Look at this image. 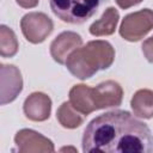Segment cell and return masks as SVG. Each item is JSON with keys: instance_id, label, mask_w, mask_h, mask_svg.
Masks as SVG:
<instances>
[{"instance_id": "1", "label": "cell", "mask_w": 153, "mask_h": 153, "mask_svg": "<svg viewBox=\"0 0 153 153\" xmlns=\"http://www.w3.org/2000/svg\"><path fill=\"white\" fill-rule=\"evenodd\" d=\"M84 152H153V134L146 123L126 110H114L93 118L82 135Z\"/></svg>"}, {"instance_id": "2", "label": "cell", "mask_w": 153, "mask_h": 153, "mask_svg": "<svg viewBox=\"0 0 153 153\" xmlns=\"http://www.w3.org/2000/svg\"><path fill=\"white\" fill-rule=\"evenodd\" d=\"M114 47L106 41L97 39L73 50L65 65L72 75L80 80H86L98 71L108 69L114 63Z\"/></svg>"}, {"instance_id": "3", "label": "cell", "mask_w": 153, "mask_h": 153, "mask_svg": "<svg viewBox=\"0 0 153 153\" xmlns=\"http://www.w3.org/2000/svg\"><path fill=\"white\" fill-rule=\"evenodd\" d=\"M53 13L65 23L82 24L99 8L102 0H49Z\"/></svg>"}, {"instance_id": "4", "label": "cell", "mask_w": 153, "mask_h": 153, "mask_svg": "<svg viewBox=\"0 0 153 153\" xmlns=\"http://www.w3.org/2000/svg\"><path fill=\"white\" fill-rule=\"evenodd\" d=\"M153 29V10L142 8L127 14L120 26V35L128 42H137Z\"/></svg>"}, {"instance_id": "5", "label": "cell", "mask_w": 153, "mask_h": 153, "mask_svg": "<svg viewBox=\"0 0 153 153\" xmlns=\"http://www.w3.org/2000/svg\"><path fill=\"white\" fill-rule=\"evenodd\" d=\"M20 29L26 41L38 44L44 42L45 38L53 32L54 23L43 12H30L22 18Z\"/></svg>"}, {"instance_id": "6", "label": "cell", "mask_w": 153, "mask_h": 153, "mask_svg": "<svg viewBox=\"0 0 153 153\" xmlns=\"http://www.w3.org/2000/svg\"><path fill=\"white\" fill-rule=\"evenodd\" d=\"M17 151L22 153L31 152H54L55 147L51 140L32 129H20L14 136Z\"/></svg>"}, {"instance_id": "7", "label": "cell", "mask_w": 153, "mask_h": 153, "mask_svg": "<svg viewBox=\"0 0 153 153\" xmlns=\"http://www.w3.org/2000/svg\"><path fill=\"white\" fill-rule=\"evenodd\" d=\"M123 98V90L121 85L114 80H106L92 87V99L96 110L120 106Z\"/></svg>"}, {"instance_id": "8", "label": "cell", "mask_w": 153, "mask_h": 153, "mask_svg": "<svg viewBox=\"0 0 153 153\" xmlns=\"http://www.w3.org/2000/svg\"><path fill=\"white\" fill-rule=\"evenodd\" d=\"M1 71V104L13 102L23 90L20 71L13 65H0Z\"/></svg>"}, {"instance_id": "9", "label": "cell", "mask_w": 153, "mask_h": 153, "mask_svg": "<svg viewBox=\"0 0 153 153\" xmlns=\"http://www.w3.org/2000/svg\"><path fill=\"white\" fill-rule=\"evenodd\" d=\"M81 44L82 38L79 33L73 31H63L50 43V55L55 62L65 65L69 54L76 48L81 47Z\"/></svg>"}, {"instance_id": "10", "label": "cell", "mask_w": 153, "mask_h": 153, "mask_svg": "<svg viewBox=\"0 0 153 153\" xmlns=\"http://www.w3.org/2000/svg\"><path fill=\"white\" fill-rule=\"evenodd\" d=\"M23 111L26 118L33 122H43L50 116L51 99L43 92H33L25 99Z\"/></svg>"}, {"instance_id": "11", "label": "cell", "mask_w": 153, "mask_h": 153, "mask_svg": "<svg viewBox=\"0 0 153 153\" xmlns=\"http://www.w3.org/2000/svg\"><path fill=\"white\" fill-rule=\"evenodd\" d=\"M69 103L85 116L96 111V106L92 99V87L79 84L74 85L69 91Z\"/></svg>"}, {"instance_id": "12", "label": "cell", "mask_w": 153, "mask_h": 153, "mask_svg": "<svg viewBox=\"0 0 153 153\" xmlns=\"http://www.w3.org/2000/svg\"><path fill=\"white\" fill-rule=\"evenodd\" d=\"M120 19V13L115 7H108L102 17L93 22L88 29L90 33L96 37L112 35L116 30L117 23Z\"/></svg>"}, {"instance_id": "13", "label": "cell", "mask_w": 153, "mask_h": 153, "mask_svg": "<svg viewBox=\"0 0 153 153\" xmlns=\"http://www.w3.org/2000/svg\"><path fill=\"white\" fill-rule=\"evenodd\" d=\"M133 114L140 118L149 120L153 117V91L142 88L136 91L130 100Z\"/></svg>"}, {"instance_id": "14", "label": "cell", "mask_w": 153, "mask_h": 153, "mask_svg": "<svg viewBox=\"0 0 153 153\" xmlns=\"http://www.w3.org/2000/svg\"><path fill=\"white\" fill-rule=\"evenodd\" d=\"M85 115L79 112L69 102L62 103L56 111V120L67 129H74L80 127L85 121Z\"/></svg>"}, {"instance_id": "15", "label": "cell", "mask_w": 153, "mask_h": 153, "mask_svg": "<svg viewBox=\"0 0 153 153\" xmlns=\"http://www.w3.org/2000/svg\"><path fill=\"white\" fill-rule=\"evenodd\" d=\"M19 48L18 39L12 29L6 25L0 26V55L2 57H12Z\"/></svg>"}, {"instance_id": "16", "label": "cell", "mask_w": 153, "mask_h": 153, "mask_svg": "<svg viewBox=\"0 0 153 153\" xmlns=\"http://www.w3.org/2000/svg\"><path fill=\"white\" fill-rule=\"evenodd\" d=\"M141 49H142V53H143V56L146 57V60L148 62L153 63V36H151L149 38L143 41Z\"/></svg>"}, {"instance_id": "17", "label": "cell", "mask_w": 153, "mask_h": 153, "mask_svg": "<svg viewBox=\"0 0 153 153\" xmlns=\"http://www.w3.org/2000/svg\"><path fill=\"white\" fill-rule=\"evenodd\" d=\"M115 1L122 10H127L129 7H133L137 4H140L142 0H115Z\"/></svg>"}, {"instance_id": "18", "label": "cell", "mask_w": 153, "mask_h": 153, "mask_svg": "<svg viewBox=\"0 0 153 153\" xmlns=\"http://www.w3.org/2000/svg\"><path fill=\"white\" fill-rule=\"evenodd\" d=\"M39 0H16V2L23 8H33L38 5Z\"/></svg>"}, {"instance_id": "19", "label": "cell", "mask_w": 153, "mask_h": 153, "mask_svg": "<svg viewBox=\"0 0 153 153\" xmlns=\"http://www.w3.org/2000/svg\"><path fill=\"white\" fill-rule=\"evenodd\" d=\"M69 149H74L75 152H78L75 148H73V147H65V148H61V151H69Z\"/></svg>"}]
</instances>
